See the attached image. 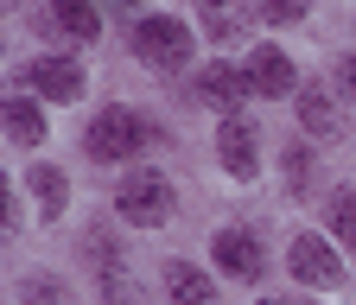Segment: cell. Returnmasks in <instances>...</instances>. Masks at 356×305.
<instances>
[{
    "label": "cell",
    "mask_w": 356,
    "mask_h": 305,
    "mask_svg": "<svg viewBox=\"0 0 356 305\" xmlns=\"http://www.w3.org/2000/svg\"><path fill=\"white\" fill-rule=\"evenodd\" d=\"M153 140V121L140 115V108H102L96 121H89V134H83V147H89V159H102V165H121V159H134Z\"/></svg>",
    "instance_id": "6da1fadb"
},
{
    "label": "cell",
    "mask_w": 356,
    "mask_h": 305,
    "mask_svg": "<svg viewBox=\"0 0 356 305\" xmlns=\"http://www.w3.org/2000/svg\"><path fill=\"white\" fill-rule=\"evenodd\" d=\"M172 179L165 172H153V165H140V172H127L121 179V191H115V210H121V223H134V229H159V223H172Z\"/></svg>",
    "instance_id": "7a4b0ae2"
},
{
    "label": "cell",
    "mask_w": 356,
    "mask_h": 305,
    "mask_svg": "<svg viewBox=\"0 0 356 305\" xmlns=\"http://www.w3.org/2000/svg\"><path fill=\"white\" fill-rule=\"evenodd\" d=\"M134 58L153 64V70H185L191 64V26L172 19V13H147L134 26Z\"/></svg>",
    "instance_id": "3957f363"
},
{
    "label": "cell",
    "mask_w": 356,
    "mask_h": 305,
    "mask_svg": "<svg viewBox=\"0 0 356 305\" xmlns=\"http://www.w3.org/2000/svg\"><path fill=\"white\" fill-rule=\"evenodd\" d=\"M286 274H293L299 286H312V292H331V286H343V261L331 254L325 236H293V248H286Z\"/></svg>",
    "instance_id": "277c9868"
},
{
    "label": "cell",
    "mask_w": 356,
    "mask_h": 305,
    "mask_svg": "<svg viewBox=\"0 0 356 305\" xmlns=\"http://www.w3.org/2000/svg\"><path fill=\"white\" fill-rule=\"evenodd\" d=\"M216 159H222V172L229 179H254V165H261V134H254V121L248 115H222V127H216Z\"/></svg>",
    "instance_id": "5b68a950"
},
{
    "label": "cell",
    "mask_w": 356,
    "mask_h": 305,
    "mask_svg": "<svg viewBox=\"0 0 356 305\" xmlns=\"http://www.w3.org/2000/svg\"><path fill=\"white\" fill-rule=\"evenodd\" d=\"M26 90L44 96V102H76L83 96V64L76 58H58V51H44L26 64Z\"/></svg>",
    "instance_id": "8992f818"
},
{
    "label": "cell",
    "mask_w": 356,
    "mask_h": 305,
    "mask_svg": "<svg viewBox=\"0 0 356 305\" xmlns=\"http://www.w3.org/2000/svg\"><path fill=\"white\" fill-rule=\"evenodd\" d=\"M248 70V90L254 96H299V70L280 45H254V58L242 64Z\"/></svg>",
    "instance_id": "52a82bcc"
},
{
    "label": "cell",
    "mask_w": 356,
    "mask_h": 305,
    "mask_svg": "<svg viewBox=\"0 0 356 305\" xmlns=\"http://www.w3.org/2000/svg\"><path fill=\"white\" fill-rule=\"evenodd\" d=\"M210 254H216V267L236 274V280H261V274H267V254H261L254 229H222V236L210 242Z\"/></svg>",
    "instance_id": "ba28073f"
},
{
    "label": "cell",
    "mask_w": 356,
    "mask_h": 305,
    "mask_svg": "<svg viewBox=\"0 0 356 305\" xmlns=\"http://www.w3.org/2000/svg\"><path fill=\"white\" fill-rule=\"evenodd\" d=\"M197 96H204L210 108H222V115H242V102H248L254 90H248V70H236V64H204Z\"/></svg>",
    "instance_id": "9c48e42d"
},
{
    "label": "cell",
    "mask_w": 356,
    "mask_h": 305,
    "mask_svg": "<svg viewBox=\"0 0 356 305\" xmlns=\"http://www.w3.org/2000/svg\"><path fill=\"white\" fill-rule=\"evenodd\" d=\"M165 299L172 305H216V286L204 267H191V261H165Z\"/></svg>",
    "instance_id": "30bf717a"
},
{
    "label": "cell",
    "mask_w": 356,
    "mask_h": 305,
    "mask_svg": "<svg viewBox=\"0 0 356 305\" xmlns=\"http://www.w3.org/2000/svg\"><path fill=\"white\" fill-rule=\"evenodd\" d=\"M299 127H305L312 140H337L343 134V115H337V102L325 90H312V83H305V90H299Z\"/></svg>",
    "instance_id": "8fae6325"
},
{
    "label": "cell",
    "mask_w": 356,
    "mask_h": 305,
    "mask_svg": "<svg viewBox=\"0 0 356 305\" xmlns=\"http://www.w3.org/2000/svg\"><path fill=\"white\" fill-rule=\"evenodd\" d=\"M44 7H51V19L70 32V38H102V13H96V0H44Z\"/></svg>",
    "instance_id": "7c38bea8"
},
{
    "label": "cell",
    "mask_w": 356,
    "mask_h": 305,
    "mask_svg": "<svg viewBox=\"0 0 356 305\" xmlns=\"http://www.w3.org/2000/svg\"><path fill=\"white\" fill-rule=\"evenodd\" d=\"M26 191L38 197L44 216H64V204H70V179H64L58 165H32V172H26Z\"/></svg>",
    "instance_id": "4fadbf2b"
},
{
    "label": "cell",
    "mask_w": 356,
    "mask_h": 305,
    "mask_svg": "<svg viewBox=\"0 0 356 305\" xmlns=\"http://www.w3.org/2000/svg\"><path fill=\"white\" fill-rule=\"evenodd\" d=\"M0 115H7V134H13L19 147H38V140H44V115H38L32 96H7V108H0Z\"/></svg>",
    "instance_id": "5bb4252c"
},
{
    "label": "cell",
    "mask_w": 356,
    "mask_h": 305,
    "mask_svg": "<svg viewBox=\"0 0 356 305\" xmlns=\"http://www.w3.org/2000/svg\"><path fill=\"white\" fill-rule=\"evenodd\" d=\"M331 236L343 248H356V191H337L331 197Z\"/></svg>",
    "instance_id": "9a60e30c"
},
{
    "label": "cell",
    "mask_w": 356,
    "mask_h": 305,
    "mask_svg": "<svg viewBox=\"0 0 356 305\" xmlns=\"http://www.w3.org/2000/svg\"><path fill=\"white\" fill-rule=\"evenodd\" d=\"M254 13H261L267 26H293V19L312 13V0H254Z\"/></svg>",
    "instance_id": "2e32d148"
},
{
    "label": "cell",
    "mask_w": 356,
    "mask_h": 305,
    "mask_svg": "<svg viewBox=\"0 0 356 305\" xmlns=\"http://www.w3.org/2000/svg\"><path fill=\"white\" fill-rule=\"evenodd\" d=\"M286 185L305 197V185H312V153H305V147H293V153H286Z\"/></svg>",
    "instance_id": "e0dca14e"
},
{
    "label": "cell",
    "mask_w": 356,
    "mask_h": 305,
    "mask_svg": "<svg viewBox=\"0 0 356 305\" xmlns=\"http://www.w3.org/2000/svg\"><path fill=\"white\" fill-rule=\"evenodd\" d=\"M102 286H108V305H140V299H134V286L121 280V267H115V274H102Z\"/></svg>",
    "instance_id": "ac0fdd59"
},
{
    "label": "cell",
    "mask_w": 356,
    "mask_h": 305,
    "mask_svg": "<svg viewBox=\"0 0 356 305\" xmlns=\"http://www.w3.org/2000/svg\"><path fill=\"white\" fill-rule=\"evenodd\" d=\"M337 90H343V102L356 108V51H350V58L337 64Z\"/></svg>",
    "instance_id": "d6986e66"
},
{
    "label": "cell",
    "mask_w": 356,
    "mask_h": 305,
    "mask_svg": "<svg viewBox=\"0 0 356 305\" xmlns=\"http://www.w3.org/2000/svg\"><path fill=\"white\" fill-rule=\"evenodd\" d=\"M32 305H70V299H64L58 286H44V280H38V286H32Z\"/></svg>",
    "instance_id": "ffe728a7"
},
{
    "label": "cell",
    "mask_w": 356,
    "mask_h": 305,
    "mask_svg": "<svg viewBox=\"0 0 356 305\" xmlns=\"http://www.w3.org/2000/svg\"><path fill=\"white\" fill-rule=\"evenodd\" d=\"M261 305H293V299H261Z\"/></svg>",
    "instance_id": "44dd1931"
},
{
    "label": "cell",
    "mask_w": 356,
    "mask_h": 305,
    "mask_svg": "<svg viewBox=\"0 0 356 305\" xmlns=\"http://www.w3.org/2000/svg\"><path fill=\"white\" fill-rule=\"evenodd\" d=\"M204 7H229V0H204Z\"/></svg>",
    "instance_id": "7402d4cb"
},
{
    "label": "cell",
    "mask_w": 356,
    "mask_h": 305,
    "mask_svg": "<svg viewBox=\"0 0 356 305\" xmlns=\"http://www.w3.org/2000/svg\"><path fill=\"white\" fill-rule=\"evenodd\" d=\"M7 7H19V0H7Z\"/></svg>",
    "instance_id": "603a6c76"
},
{
    "label": "cell",
    "mask_w": 356,
    "mask_h": 305,
    "mask_svg": "<svg viewBox=\"0 0 356 305\" xmlns=\"http://www.w3.org/2000/svg\"><path fill=\"white\" fill-rule=\"evenodd\" d=\"M121 7H134V0H121Z\"/></svg>",
    "instance_id": "cb8c5ba5"
}]
</instances>
